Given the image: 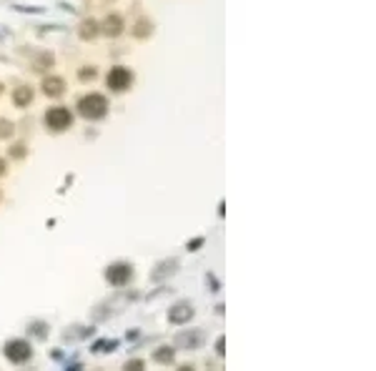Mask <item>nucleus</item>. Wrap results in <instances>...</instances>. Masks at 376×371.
I'll return each instance as SVG.
<instances>
[{"mask_svg":"<svg viewBox=\"0 0 376 371\" xmlns=\"http://www.w3.org/2000/svg\"><path fill=\"white\" fill-rule=\"evenodd\" d=\"M5 356L10 359V361H15V364H23V361H28L30 359V344L28 341H10L8 346H5Z\"/></svg>","mask_w":376,"mask_h":371,"instance_id":"nucleus-4","label":"nucleus"},{"mask_svg":"<svg viewBox=\"0 0 376 371\" xmlns=\"http://www.w3.org/2000/svg\"><path fill=\"white\" fill-rule=\"evenodd\" d=\"M30 98H33L30 88H20V91H15V103H18V105H25V103H30Z\"/></svg>","mask_w":376,"mask_h":371,"instance_id":"nucleus-9","label":"nucleus"},{"mask_svg":"<svg viewBox=\"0 0 376 371\" xmlns=\"http://www.w3.org/2000/svg\"><path fill=\"white\" fill-rule=\"evenodd\" d=\"M78 108H80V116H83V118H100V116H105L108 103H105L103 96L91 93V96H85V98L78 103Z\"/></svg>","mask_w":376,"mask_h":371,"instance_id":"nucleus-1","label":"nucleus"},{"mask_svg":"<svg viewBox=\"0 0 376 371\" xmlns=\"http://www.w3.org/2000/svg\"><path fill=\"white\" fill-rule=\"evenodd\" d=\"M130 80H133V75H130L128 68H123V65H118V68H113L108 73V88H113V91H125Z\"/></svg>","mask_w":376,"mask_h":371,"instance_id":"nucleus-3","label":"nucleus"},{"mask_svg":"<svg viewBox=\"0 0 376 371\" xmlns=\"http://www.w3.org/2000/svg\"><path fill=\"white\" fill-rule=\"evenodd\" d=\"M3 171H5V163H3V161H0V173H3Z\"/></svg>","mask_w":376,"mask_h":371,"instance_id":"nucleus-15","label":"nucleus"},{"mask_svg":"<svg viewBox=\"0 0 376 371\" xmlns=\"http://www.w3.org/2000/svg\"><path fill=\"white\" fill-rule=\"evenodd\" d=\"M191 316H193V309L186 306V303H181V306L171 309V321H173V323H183V321H188Z\"/></svg>","mask_w":376,"mask_h":371,"instance_id":"nucleus-6","label":"nucleus"},{"mask_svg":"<svg viewBox=\"0 0 376 371\" xmlns=\"http://www.w3.org/2000/svg\"><path fill=\"white\" fill-rule=\"evenodd\" d=\"M121 25H123V23H121L118 15L108 18V20H105V33H108V35H118V33H121Z\"/></svg>","mask_w":376,"mask_h":371,"instance_id":"nucleus-8","label":"nucleus"},{"mask_svg":"<svg viewBox=\"0 0 376 371\" xmlns=\"http://www.w3.org/2000/svg\"><path fill=\"white\" fill-rule=\"evenodd\" d=\"M43 91L48 96H60L63 93V80L60 78H46L43 80Z\"/></svg>","mask_w":376,"mask_h":371,"instance_id":"nucleus-7","label":"nucleus"},{"mask_svg":"<svg viewBox=\"0 0 376 371\" xmlns=\"http://www.w3.org/2000/svg\"><path fill=\"white\" fill-rule=\"evenodd\" d=\"M156 359H158V361H171V359H173V348H163V351L156 354Z\"/></svg>","mask_w":376,"mask_h":371,"instance_id":"nucleus-11","label":"nucleus"},{"mask_svg":"<svg viewBox=\"0 0 376 371\" xmlns=\"http://www.w3.org/2000/svg\"><path fill=\"white\" fill-rule=\"evenodd\" d=\"M10 130H13V128H10V125H8L5 121H0V138H3V136H8Z\"/></svg>","mask_w":376,"mask_h":371,"instance_id":"nucleus-12","label":"nucleus"},{"mask_svg":"<svg viewBox=\"0 0 376 371\" xmlns=\"http://www.w3.org/2000/svg\"><path fill=\"white\" fill-rule=\"evenodd\" d=\"M96 28H98V25L93 23V20H88V23L83 25V33H80V35H83V38H93V35H96Z\"/></svg>","mask_w":376,"mask_h":371,"instance_id":"nucleus-10","label":"nucleus"},{"mask_svg":"<svg viewBox=\"0 0 376 371\" xmlns=\"http://www.w3.org/2000/svg\"><path fill=\"white\" fill-rule=\"evenodd\" d=\"M136 35H146V23H138V30H136Z\"/></svg>","mask_w":376,"mask_h":371,"instance_id":"nucleus-14","label":"nucleus"},{"mask_svg":"<svg viewBox=\"0 0 376 371\" xmlns=\"http://www.w3.org/2000/svg\"><path fill=\"white\" fill-rule=\"evenodd\" d=\"M108 281L110 283H116V286H121V283H125L130 278V266L128 264H116V266H110L108 269Z\"/></svg>","mask_w":376,"mask_h":371,"instance_id":"nucleus-5","label":"nucleus"},{"mask_svg":"<svg viewBox=\"0 0 376 371\" xmlns=\"http://www.w3.org/2000/svg\"><path fill=\"white\" fill-rule=\"evenodd\" d=\"M71 111L68 108H63V105H58V108H50V111L46 113V123L53 128V130H63V128H68L71 125Z\"/></svg>","mask_w":376,"mask_h":371,"instance_id":"nucleus-2","label":"nucleus"},{"mask_svg":"<svg viewBox=\"0 0 376 371\" xmlns=\"http://www.w3.org/2000/svg\"><path fill=\"white\" fill-rule=\"evenodd\" d=\"M93 75H96V71H93V68H91V71H83V73H80V78H83V80H85V78H93Z\"/></svg>","mask_w":376,"mask_h":371,"instance_id":"nucleus-13","label":"nucleus"}]
</instances>
